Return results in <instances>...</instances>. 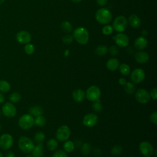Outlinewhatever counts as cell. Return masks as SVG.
Masks as SVG:
<instances>
[{
  "mask_svg": "<svg viewBox=\"0 0 157 157\" xmlns=\"http://www.w3.org/2000/svg\"><path fill=\"white\" fill-rule=\"evenodd\" d=\"M108 0H96V3L100 6H104L107 3Z\"/></svg>",
  "mask_w": 157,
  "mask_h": 157,
  "instance_id": "obj_43",
  "label": "cell"
},
{
  "mask_svg": "<svg viewBox=\"0 0 157 157\" xmlns=\"http://www.w3.org/2000/svg\"><path fill=\"white\" fill-rule=\"evenodd\" d=\"M72 2H75V3H77V2H80L82 0H71Z\"/></svg>",
  "mask_w": 157,
  "mask_h": 157,
  "instance_id": "obj_48",
  "label": "cell"
},
{
  "mask_svg": "<svg viewBox=\"0 0 157 157\" xmlns=\"http://www.w3.org/2000/svg\"><path fill=\"white\" fill-rule=\"evenodd\" d=\"M18 147L25 153H29L32 151L34 147L33 141L28 137L21 136L18 139Z\"/></svg>",
  "mask_w": 157,
  "mask_h": 157,
  "instance_id": "obj_3",
  "label": "cell"
},
{
  "mask_svg": "<svg viewBox=\"0 0 157 157\" xmlns=\"http://www.w3.org/2000/svg\"><path fill=\"white\" fill-rule=\"evenodd\" d=\"M58 142L54 139H50L47 143V148L51 151L56 150L58 147Z\"/></svg>",
  "mask_w": 157,
  "mask_h": 157,
  "instance_id": "obj_28",
  "label": "cell"
},
{
  "mask_svg": "<svg viewBox=\"0 0 157 157\" xmlns=\"http://www.w3.org/2000/svg\"><path fill=\"white\" fill-rule=\"evenodd\" d=\"M74 144L71 140H66L63 144V148L67 152H72L74 149Z\"/></svg>",
  "mask_w": 157,
  "mask_h": 157,
  "instance_id": "obj_29",
  "label": "cell"
},
{
  "mask_svg": "<svg viewBox=\"0 0 157 157\" xmlns=\"http://www.w3.org/2000/svg\"><path fill=\"white\" fill-rule=\"evenodd\" d=\"M118 48L116 47V46H111L110 48H109V53H110L111 55L112 56H116L118 54Z\"/></svg>",
  "mask_w": 157,
  "mask_h": 157,
  "instance_id": "obj_40",
  "label": "cell"
},
{
  "mask_svg": "<svg viewBox=\"0 0 157 157\" xmlns=\"http://www.w3.org/2000/svg\"><path fill=\"white\" fill-rule=\"evenodd\" d=\"M92 107L93 110L96 112H100L102 110V105L99 99L93 102Z\"/></svg>",
  "mask_w": 157,
  "mask_h": 157,
  "instance_id": "obj_31",
  "label": "cell"
},
{
  "mask_svg": "<svg viewBox=\"0 0 157 157\" xmlns=\"http://www.w3.org/2000/svg\"><path fill=\"white\" fill-rule=\"evenodd\" d=\"M9 100L12 102L17 103L21 100V95L17 92H14L12 93L9 96Z\"/></svg>",
  "mask_w": 157,
  "mask_h": 157,
  "instance_id": "obj_32",
  "label": "cell"
},
{
  "mask_svg": "<svg viewBox=\"0 0 157 157\" xmlns=\"http://www.w3.org/2000/svg\"><path fill=\"white\" fill-rule=\"evenodd\" d=\"M1 128H2V126H1V124H0V130L1 129Z\"/></svg>",
  "mask_w": 157,
  "mask_h": 157,
  "instance_id": "obj_53",
  "label": "cell"
},
{
  "mask_svg": "<svg viewBox=\"0 0 157 157\" xmlns=\"http://www.w3.org/2000/svg\"><path fill=\"white\" fill-rule=\"evenodd\" d=\"M126 82H126V79L124 78H123V77L119 78V80H118V83H119L121 85H124Z\"/></svg>",
  "mask_w": 157,
  "mask_h": 157,
  "instance_id": "obj_44",
  "label": "cell"
},
{
  "mask_svg": "<svg viewBox=\"0 0 157 157\" xmlns=\"http://www.w3.org/2000/svg\"><path fill=\"white\" fill-rule=\"evenodd\" d=\"M150 120L151 122H152L153 124H157V112L156 111L153 112L150 116Z\"/></svg>",
  "mask_w": 157,
  "mask_h": 157,
  "instance_id": "obj_41",
  "label": "cell"
},
{
  "mask_svg": "<svg viewBox=\"0 0 157 157\" xmlns=\"http://www.w3.org/2000/svg\"><path fill=\"white\" fill-rule=\"evenodd\" d=\"M119 71L123 75H128L130 72V67L126 63L121 64L119 66Z\"/></svg>",
  "mask_w": 157,
  "mask_h": 157,
  "instance_id": "obj_27",
  "label": "cell"
},
{
  "mask_svg": "<svg viewBox=\"0 0 157 157\" xmlns=\"http://www.w3.org/2000/svg\"><path fill=\"white\" fill-rule=\"evenodd\" d=\"M52 157H67V155L64 151L62 150H58L53 154Z\"/></svg>",
  "mask_w": 157,
  "mask_h": 157,
  "instance_id": "obj_39",
  "label": "cell"
},
{
  "mask_svg": "<svg viewBox=\"0 0 157 157\" xmlns=\"http://www.w3.org/2000/svg\"><path fill=\"white\" fill-rule=\"evenodd\" d=\"M25 52L28 55H31L34 52V46L30 43H28L25 46Z\"/></svg>",
  "mask_w": 157,
  "mask_h": 157,
  "instance_id": "obj_36",
  "label": "cell"
},
{
  "mask_svg": "<svg viewBox=\"0 0 157 157\" xmlns=\"http://www.w3.org/2000/svg\"><path fill=\"white\" fill-rule=\"evenodd\" d=\"M17 40L21 44H26L31 40V36L29 32L26 31H20L16 35Z\"/></svg>",
  "mask_w": 157,
  "mask_h": 157,
  "instance_id": "obj_15",
  "label": "cell"
},
{
  "mask_svg": "<svg viewBox=\"0 0 157 157\" xmlns=\"http://www.w3.org/2000/svg\"><path fill=\"white\" fill-rule=\"evenodd\" d=\"M91 151V146L89 143H85L81 147V153L83 155H88Z\"/></svg>",
  "mask_w": 157,
  "mask_h": 157,
  "instance_id": "obj_33",
  "label": "cell"
},
{
  "mask_svg": "<svg viewBox=\"0 0 157 157\" xmlns=\"http://www.w3.org/2000/svg\"><path fill=\"white\" fill-rule=\"evenodd\" d=\"M94 154L96 156H99L101 155V151H100V149L99 148H96L94 151Z\"/></svg>",
  "mask_w": 157,
  "mask_h": 157,
  "instance_id": "obj_47",
  "label": "cell"
},
{
  "mask_svg": "<svg viewBox=\"0 0 157 157\" xmlns=\"http://www.w3.org/2000/svg\"><path fill=\"white\" fill-rule=\"evenodd\" d=\"M2 113L8 118H12L16 115L17 109L15 105L10 102H6L2 107Z\"/></svg>",
  "mask_w": 157,
  "mask_h": 157,
  "instance_id": "obj_10",
  "label": "cell"
},
{
  "mask_svg": "<svg viewBox=\"0 0 157 157\" xmlns=\"http://www.w3.org/2000/svg\"><path fill=\"white\" fill-rule=\"evenodd\" d=\"M150 98H151L154 100H156L157 99V89L156 88L152 89L150 91Z\"/></svg>",
  "mask_w": 157,
  "mask_h": 157,
  "instance_id": "obj_42",
  "label": "cell"
},
{
  "mask_svg": "<svg viewBox=\"0 0 157 157\" xmlns=\"http://www.w3.org/2000/svg\"><path fill=\"white\" fill-rule=\"evenodd\" d=\"M13 137L9 134H3L0 136V148L4 150H9L13 144Z\"/></svg>",
  "mask_w": 157,
  "mask_h": 157,
  "instance_id": "obj_8",
  "label": "cell"
},
{
  "mask_svg": "<svg viewBox=\"0 0 157 157\" xmlns=\"http://www.w3.org/2000/svg\"><path fill=\"white\" fill-rule=\"evenodd\" d=\"M139 150L144 156H151L153 154V147L151 143L143 141L139 144Z\"/></svg>",
  "mask_w": 157,
  "mask_h": 157,
  "instance_id": "obj_11",
  "label": "cell"
},
{
  "mask_svg": "<svg viewBox=\"0 0 157 157\" xmlns=\"http://www.w3.org/2000/svg\"><path fill=\"white\" fill-rule=\"evenodd\" d=\"M98 121V117L94 113L86 114L83 120V124L86 127H93L95 126Z\"/></svg>",
  "mask_w": 157,
  "mask_h": 157,
  "instance_id": "obj_14",
  "label": "cell"
},
{
  "mask_svg": "<svg viewBox=\"0 0 157 157\" xmlns=\"http://www.w3.org/2000/svg\"><path fill=\"white\" fill-rule=\"evenodd\" d=\"M145 77V74L142 69L137 68L134 69L131 74V79L136 83L142 82Z\"/></svg>",
  "mask_w": 157,
  "mask_h": 157,
  "instance_id": "obj_12",
  "label": "cell"
},
{
  "mask_svg": "<svg viewBox=\"0 0 157 157\" xmlns=\"http://www.w3.org/2000/svg\"><path fill=\"white\" fill-rule=\"evenodd\" d=\"M130 157H133V156H130Z\"/></svg>",
  "mask_w": 157,
  "mask_h": 157,
  "instance_id": "obj_55",
  "label": "cell"
},
{
  "mask_svg": "<svg viewBox=\"0 0 157 157\" xmlns=\"http://www.w3.org/2000/svg\"><path fill=\"white\" fill-rule=\"evenodd\" d=\"M135 59L136 61L139 63H147L149 59V55L148 54L143 51H140L135 54Z\"/></svg>",
  "mask_w": 157,
  "mask_h": 157,
  "instance_id": "obj_16",
  "label": "cell"
},
{
  "mask_svg": "<svg viewBox=\"0 0 157 157\" xmlns=\"http://www.w3.org/2000/svg\"><path fill=\"white\" fill-rule=\"evenodd\" d=\"M128 22L130 26L134 28H138L140 26V19L138 16L135 14H132L129 16L128 18Z\"/></svg>",
  "mask_w": 157,
  "mask_h": 157,
  "instance_id": "obj_18",
  "label": "cell"
},
{
  "mask_svg": "<svg viewBox=\"0 0 157 157\" xmlns=\"http://www.w3.org/2000/svg\"><path fill=\"white\" fill-rule=\"evenodd\" d=\"M61 27L63 31L67 33L71 32L72 30V26L71 23L67 21H63L61 24Z\"/></svg>",
  "mask_w": 157,
  "mask_h": 157,
  "instance_id": "obj_26",
  "label": "cell"
},
{
  "mask_svg": "<svg viewBox=\"0 0 157 157\" xmlns=\"http://www.w3.org/2000/svg\"><path fill=\"white\" fill-rule=\"evenodd\" d=\"M107 50L108 49L106 46L104 45H100L96 48L95 52H96V54L99 56H103L107 53Z\"/></svg>",
  "mask_w": 157,
  "mask_h": 157,
  "instance_id": "obj_25",
  "label": "cell"
},
{
  "mask_svg": "<svg viewBox=\"0 0 157 157\" xmlns=\"http://www.w3.org/2000/svg\"><path fill=\"white\" fill-rule=\"evenodd\" d=\"M10 89V85L9 83L4 80H0V91L2 93H7L9 91Z\"/></svg>",
  "mask_w": 157,
  "mask_h": 157,
  "instance_id": "obj_23",
  "label": "cell"
},
{
  "mask_svg": "<svg viewBox=\"0 0 157 157\" xmlns=\"http://www.w3.org/2000/svg\"><path fill=\"white\" fill-rule=\"evenodd\" d=\"M113 28L110 25H105L102 29V33L105 36L110 35L113 32Z\"/></svg>",
  "mask_w": 157,
  "mask_h": 157,
  "instance_id": "obj_37",
  "label": "cell"
},
{
  "mask_svg": "<svg viewBox=\"0 0 157 157\" xmlns=\"http://www.w3.org/2000/svg\"><path fill=\"white\" fill-rule=\"evenodd\" d=\"M127 27V20L122 15H120L115 18L113 23V29L117 32L121 33L125 31Z\"/></svg>",
  "mask_w": 157,
  "mask_h": 157,
  "instance_id": "obj_5",
  "label": "cell"
},
{
  "mask_svg": "<svg viewBox=\"0 0 157 157\" xmlns=\"http://www.w3.org/2000/svg\"><path fill=\"white\" fill-rule=\"evenodd\" d=\"M29 113L33 117H37L41 115L44 113L43 109L40 106H34L32 107L29 109Z\"/></svg>",
  "mask_w": 157,
  "mask_h": 157,
  "instance_id": "obj_22",
  "label": "cell"
},
{
  "mask_svg": "<svg viewBox=\"0 0 157 157\" xmlns=\"http://www.w3.org/2000/svg\"><path fill=\"white\" fill-rule=\"evenodd\" d=\"M124 90L125 91V92L128 94H132V93H134V92L135 91L136 88L134 85L129 82H128L126 83V84L124 85Z\"/></svg>",
  "mask_w": 157,
  "mask_h": 157,
  "instance_id": "obj_24",
  "label": "cell"
},
{
  "mask_svg": "<svg viewBox=\"0 0 157 157\" xmlns=\"http://www.w3.org/2000/svg\"><path fill=\"white\" fill-rule=\"evenodd\" d=\"M116 44L120 47H126L129 44V37L124 34L119 33L113 37Z\"/></svg>",
  "mask_w": 157,
  "mask_h": 157,
  "instance_id": "obj_13",
  "label": "cell"
},
{
  "mask_svg": "<svg viewBox=\"0 0 157 157\" xmlns=\"http://www.w3.org/2000/svg\"><path fill=\"white\" fill-rule=\"evenodd\" d=\"M0 157H3V155H2V153L0 151Z\"/></svg>",
  "mask_w": 157,
  "mask_h": 157,
  "instance_id": "obj_50",
  "label": "cell"
},
{
  "mask_svg": "<svg viewBox=\"0 0 157 157\" xmlns=\"http://www.w3.org/2000/svg\"><path fill=\"white\" fill-rule=\"evenodd\" d=\"M95 18L98 23L105 25L111 21L112 15L111 12L107 9L101 8L96 12Z\"/></svg>",
  "mask_w": 157,
  "mask_h": 157,
  "instance_id": "obj_2",
  "label": "cell"
},
{
  "mask_svg": "<svg viewBox=\"0 0 157 157\" xmlns=\"http://www.w3.org/2000/svg\"><path fill=\"white\" fill-rule=\"evenodd\" d=\"M73 39H74L73 36H72L71 34H66L63 37L62 41L63 43H64L66 44H70L72 42Z\"/></svg>",
  "mask_w": 157,
  "mask_h": 157,
  "instance_id": "obj_38",
  "label": "cell"
},
{
  "mask_svg": "<svg viewBox=\"0 0 157 157\" xmlns=\"http://www.w3.org/2000/svg\"><path fill=\"white\" fill-rule=\"evenodd\" d=\"M136 98L137 101L141 104H146L150 100V93L145 89L140 88L137 90L136 94Z\"/></svg>",
  "mask_w": 157,
  "mask_h": 157,
  "instance_id": "obj_9",
  "label": "cell"
},
{
  "mask_svg": "<svg viewBox=\"0 0 157 157\" xmlns=\"http://www.w3.org/2000/svg\"><path fill=\"white\" fill-rule=\"evenodd\" d=\"M144 157H151V156H144Z\"/></svg>",
  "mask_w": 157,
  "mask_h": 157,
  "instance_id": "obj_52",
  "label": "cell"
},
{
  "mask_svg": "<svg viewBox=\"0 0 157 157\" xmlns=\"http://www.w3.org/2000/svg\"><path fill=\"white\" fill-rule=\"evenodd\" d=\"M4 1H5V0H0V5L2 4L4 2Z\"/></svg>",
  "mask_w": 157,
  "mask_h": 157,
  "instance_id": "obj_49",
  "label": "cell"
},
{
  "mask_svg": "<svg viewBox=\"0 0 157 157\" xmlns=\"http://www.w3.org/2000/svg\"><path fill=\"white\" fill-rule=\"evenodd\" d=\"M5 101V98L4 94L0 91V104H2Z\"/></svg>",
  "mask_w": 157,
  "mask_h": 157,
  "instance_id": "obj_46",
  "label": "cell"
},
{
  "mask_svg": "<svg viewBox=\"0 0 157 157\" xmlns=\"http://www.w3.org/2000/svg\"><path fill=\"white\" fill-rule=\"evenodd\" d=\"M43 144L39 143L37 144L36 146H34L33 150H32V156L33 157H42L44 155V150H43Z\"/></svg>",
  "mask_w": 157,
  "mask_h": 157,
  "instance_id": "obj_21",
  "label": "cell"
},
{
  "mask_svg": "<svg viewBox=\"0 0 157 157\" xmlns=\"http://www.w3.org/2000/svg\"><path fill=\"white\" fill-rule=\"evenodd\" d=\"M45 139V134L42 132H38L34 136V140L36 143H42Z\"/></svg>",
  "mask_w": 157,
  "mask_h": 157,
  "instance_id": "obj_34",
  "label": "cell"
},
{
  "mask_svg": "<svg viewBox=\"0 0 157 157\" xmlns=\"http://www.w3.org/2000/svg\"><path fill=\"white\" fill-rule=\"evenodd\" d=\"M70 128L66 125H63L57 129L56 136L58 140L61 142H64L69 139V137H70Z\"/></svg>",
  "mask_w": 157,
  "mask_h": 157,
  "instance_id": "obj_7",
  "label": "cell"
},
{
  "mask_svg": "<svg viewBox=\"0 0 157 157\" xmlns=\"http://www.w3.org/2000/svg\"><path fill=\"white\" fill-rule=\"evenodd\" d=\"M25 157H33V156H30V155H28V156H25Z\"/></svg>",
  "mask_w": 157,
  "mask_h": 157,
  "instance_id": "obj_51",
  "label": "cell"
},
{
  "mask_svg": "<svg viewBox=\"0 0 157 157\" xmlns=\"http://www.w3.org/2000/svg\"><path fill=\"white\" fill-rule=\"evenodd\" d=\"M34 124V117L29 114L23 115L18 120V125L23 129H29Z\"/></svg>",
  "mask_w": 157,
  "mask_h": 157,
  "instance_id": "obj_4",
  "label": "cell"
},
{
  "mask_svg": "<svg viewBox=\"0 0 157 157\" xmlns=\"http://www.w3.org/2000/svg\"><path fill=\"white\" fill-rule=\"evenodd\" d=\"M147 45V40L145 37L141 36L137 38L134 42V47L139 50H142Z\"/></svg>",
  "mask_w": 157,
  "mask_h": 157,
  "instance_id": "obj_17",
  "label": "cell"
},
{
  "mask_svg": "<svg viewBox=\"0 0 157 157\" xmlns=\"http://www.w3.org/2000/svg\"><path fill=\"white\" fill-rule=\"evenodd\" d=\"M122 151H123V148L121 147V146L119 145H115L112 147L111 150L112 154L115 156L120 155Z\"/></svg>",
  "mask_w": 157,
  "mask_h": 157,
  "instance_id": "obj_35",
  "label": "cell"
},
{
  "mask_svg": "<svg viewBox=\"0 0 157 157\" xmlns=\"http://www.w3.org/2000/svg\"><path fill=\"white\" fill-rule=\"evenodd\" d=\"M85 92L81 89H76L72 93V97L77 102H82L85 98Z\"/></svg>",
  "mask_w": 157,
  "mask_h": 157,
  "instance_id": "obj_19",
  "label": "cell"
},
{
  "mask_svg": "<svg viewBox=\"0 0 157 157\" xmlns=\"http://www.w3.org/2000/svg\"><path fill=\"white\" fill-rule=\"evenodd\" d=\"M85 96L90 101L94 102L99 99L101 96V90L99 88L95 85L91 86L87 89Z\"/></svg>",
  "mask_w": 157,
  "mask_h": 157,
  "instance_id": "obj_6",
  "label": "cell"
},
{
  "mask_svg": "<svg viewBox=\"0 0 157 157\" xmlns=\"http://www.w3.org/2000/svg\"><path fill=\"white\" fill-rule=\"evenodd\" d=\"M1 110H0V116H1Z\"/></svg>",
  "mask_w": 157,
  "mask_h": 157,
  "instance_id": "obj_54",
  "label": "cell"
},
{
  "mask_svg": "<svg viewBox=\"0 0 157 157\" xmlns=\"http://www.w3.org/2000/svg\"><path fill=\"white\" fill-rule=\"evenodd\" d=\"M106 66L109 70L111 71H115L119 67V61L117 58H110L107 61Z\"/></svg>",
  "mask_w": 157,
  "mask_h": 157,
  "instance_id": "obj_20",
  "label": "cell"
},
{
  "mask_svg": "<svg viewBox=\"0 0 157 157\" xmlns=\"http://www.w3.org/2000/svg\"><path fill=\"white\" fill-rule=\"evenodd\" d=\"M6 157H15V154L13 153V152L10 151L7 152V153H6Z\"/></svg>",
  "mask_w": 157,
  "mask_h": 157,
  "instance_id": "obj_45",
  "label": "cell"
},
{
  "mask_svg": "<svg viewBox=\"0 0 157 157\" xmlns=\"http://www.w3.org/2000/svg\"><path fill=\"white\" fill-rule=\"evenodd\" d=\"M45 123H46V119L42 115H39L37 117H36V118L34 119V123L37 126L42 127V126L45 125Z\"/></svg>",
  "mask_w": 157,
  "mask_h": 157,
  "instance_id": "obj_30",
  "label": "cell"
},
{
  "mask_svg": "<svg viewBox=\"0 0 157 157\" xmlns=\"http://www.w3.org/2000/svg\"><path fill=\"white\" fill-rule=\"evenodd\" d=\"M73 37L76 41L81 45L86 44L89 40L88 31L83 27L75 28L73 32Z\"/></svg>",
  "mask_w": 157,
  "mask_h": 157,
  "instance_id": "obj_1",
  "label": "cell"
}]
</instances>
